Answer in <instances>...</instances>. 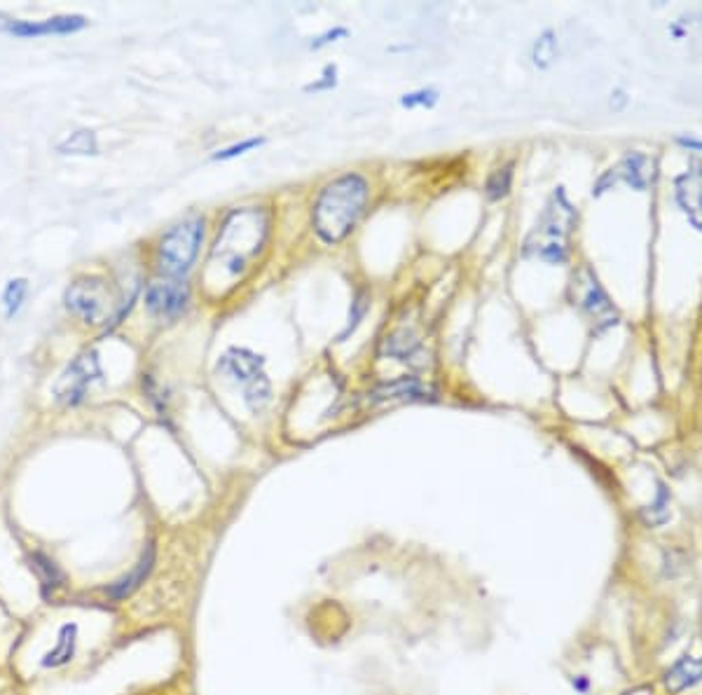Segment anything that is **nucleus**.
I'll return each instance as SVG.
<instances>
[{
	"label": "nucleus",
	"instance_id": "obj_15",
	"mask_svg": "<svg viewBox=\"0 0 702 695\" xmlns=\"http://www.w3.org/2000/svg\"><path fill=\"white\" fill-rule=\"evenodd\" d=\"M702 682V658L683 656L665 672V686L669 693H682Z\"/></svg>",
	"mask_w": 702,
	"mask_h": 695
},
{
	"label": "nucleus",
	"instance_id": "obj_16",
	"mask_svg": "<svg viewBox=\"0 0 702 695\" xmlns=\"http://www.w3.org/2000/svg\"><path fill=\"white\" fill-rule=\"evenodd\" d=\"M75 644H78V625L68 622V625H64L59 630L54 649L47 651L45 656H42V668H61V665L73 661Z\"/></svg>",
	"mask_w": 702,
	"mask_h": 695
},
{
	"label": "nucleus",
	"instance_id": "obj_28",
	"mask_svg": "<svg viewBox=\"0 0 702 695\" xmlns=\"http://www.w3.org/2000/svg\"><path fill=\"white\" fill-rule=\"evenodd\" d=\"M347 35H349V31H347L345 27H335V28H331V31H325L324 35H318V38H314L312 50H321V47L331 45V42H338V40H345Z\"/></svg>",
	"mask_w": 702,
	"mask_h": 695
},
{
	"label": "nucleus",
	"instance_id": "obj_24",
	"mask_svg": "<svg viewBox=\"0 0 702 695\" xmlns=\"http://www.w3.org/2000/svg\"><path fill=\"white\" fill-rule=\"evenodd\" d=\"M440 99V92L433 87H424V89H415L410 94L401 96V106L403 108H433Z\"/></svg>",
	"mask_w": 702,
	"mask_h": 695
},
{
	"label": "nucleus",
	"instance_id": "obj_20",
	"mask_svg": "<svg viewBox=\"0 0 702 695\" xmlns=\"http://www.w3.org/2000/svg\"><path fill=\"white\" fill-rule=\"evenodd\" d=\"M417 351H419V340L408 331L396 332V335L386 338L385 347H382V354H389L391 358H398V361H412V356H415Z\"/></svg>",
	"mask_w": 702,
	"mask_h": 695
},
{
	"label": "nucleus",
	"instance_id": "obj_26",
	"mask_svg": "<svg viewBox=\"0 0 702 695\" xmlns=\"http://www.w3.org/2000/svg\"><path fill=\"white\" fill-rule=\"evenodd\" d=\"M338 85V66L335 64H331V66L324 68V73H321V78L314 80V82H309V85L305 87V92H328V89H332V87Z\"/></svg>",
	"mask_w": 702,
	"mask_h": 695
},
{
	"label": "nucleus",
	"instance_id": "obj_12",
	"mask_svg": "<svg viewBox=\"0 0 702 695\" xmlns=\"http://www.w3.org/2000/svg\"><path fill=\"white\" fill-rule=\"evenodd\" d=\"M675 193L683 216L691 225L702 232V166H698V172L689 169L682 173L675 183Z\"/></svg>",
	"mask_w": 702,
	"mask_h": 695
},
{
	"label": "nucleus",
	"instance_id": "obj_21",
	"mask_svg": "<svg viewBox=\"0 0 702 695\" xmlns=\"http://www.w3.org/2000/svg\"><path fill=\"white\" fill-rule=\"evenodd\" d=\"M510 183H513V162L499 166V169H494V172L490 173V179L485 183V195H487V199H492V202L504 199L506 195L510 193Z\"/></svg>",
	"mask_w": 702,
	"mask_h": 695
},
{
	"label": "nucleus",
	"instance_id": "obj_13",
	"mask_svg": "<svg viewBox=\"0 0 702 695\" xmlns=\"http://www.w3.org/2000/svg\"><path fill=\"white\" fill-rule=\"evenodd\" d=\"M611 179H623L628 186H632L635 190H646L653 176H656V166H653V159L646 157L642 153H630L628 157L609 172Z\"/></svg>",
	"mask_w": 702,
	"mask_h": 695
},
{
	"label": "nucleus",
	"instance_id": "obj_4",
	"mask_svg": "<svg viewBox=\"0 0 702 695\" xmlns=\"http://www.w3.org/2000/svg\"><path fill=\"white\" fill-rule=\"evenodd\" d=\"M204 239V218L193 216L166 232L157 248V265L164 277L180 279L197 260Z\"/></svg>",
	"mask_w": 702,
	"mask_h": 695
},
{
	"label": "nucleus",
	"instance_id": "obj_6",
	"mask_svg": "<svg viewBox=\"0 0 702 695\" xmlns=\"http://www.w3.org/2000/svg\"><path fill=\"white\" fill-rule=\"evenodd\" d=\"M101 379V365L99 358L94 351H85L75 358L73 363L68 365L66 370L61 372V378L54 385V401L61 405H80L87 398L94 382Z\"/></svg>",
	"mask_w": 702,
	"mask_h": 695
},
{
	"label": "nucleus",
	"instance_id": "obj_1",
	"mask_svg": "<svg viewBox=\"0 0 702 695\" xmlns=\"http://www.w3.org/2000/svg\"><path fill=\"white\" fill-rule=\"evenodd\" d=\"M368 180L358 173H345L318 193L314 202L312 225L324 244H340L347 239L368 202Z\"/></svg>",
	"mask_w": 702,
	"mask_h": 695
},
{
	"label": "nucleus",
	"instance_id": "obj_3",
	"mask_svg": "<svg viewBox=\"0 0 702 695\" xmlns=\"http://www.w3.org/2000/svg\"><path fill=\"white\" fill-rule=\"evenodd\" d=\"M576 225V211L567 202L562 187L553 195L546 206L544 216L537 223L531 237L527 239V253H537L548 263H564L567 260V237Z\"/></svg>",
	"mask_w": 702,
	"mask_h": 695
},
{
	"label": "nucleus",
	"instance_id": "obj_2",
	"mask_svg": "<svg viewBox=\"0 0 702 695\" xmlns=\"http://www.w3.org/2000/svg\"><path fill=\"white\" fill-rule=\"evenodd\" d=\"M267 230H270V216L265 209H237L227 216L223 230L218 232L213 258H220L230 274H239L244 270L246 260L263 248Z\"/></svg>",
	"mask_w": 702,
	"mask_h": 695
},
{
	"label": "nucleus",
	"instance_id": "obj_14",
	"mask_svg": "<svg viewBox=\"0 0 702 695\" xmlns=\"http://www.w3.org/2000/svg\"><path fill=\"white\" fill-rule=\"evenodd\" d=\"M153 567H155V543L150 541L146 546V550H143V555H141L139 562L134 564V569L129 571L126 577L119 578V581H115L106 592L113 597V600H126V597L134 595V592L139 590L141 583H146V578L150 577Z\"/></svg>",
	"mask_w": 702,
	"mask_h": 695
},
{
	"label": "nucleus",
	"instance_id": "obj_23",
	"mask_svg": "<svg viewBox=\"0 0 702 695\" xmlns=\"http://www.w3.org/2000/svg\"><path fill=\"white\" fill-rule=\"evenodd\" d=\"M27 293H28L27 279H12V281L5 286V291H3V307H5L7 318L17 317V311L21 309L24 300H27Z\"/></svg>",
	"mask_w": 702,
	"mask_h": 695
},
{
	"label": "nucleus",
	"instance_id": "obj_7",
	"mask_svg": "<svg viewBox=\"0 0 702 695\" xmlns=\"http://www.w3.org/2000/svg\"><path fill=\"white\" fill-rule=\"evenodd\" d=\"M87 27L85 17L80 14H59L52 19L42 21H27V19H14L7 14L0 12V34L7 35H19V38H38V35H68L78 34Z\"/></svg>",
	"mask_w": 702,
	"mask_h": 695
},
{
	"label": "nucleus",
	"instance_id": "obj_9",
	"mask_svg": "<svg viewBox=\"0 0 702 695\" xmlns=\"http://www.w3.org/2000/svg\"><path fill=\"white\" fill-rule=\"evenodd\" d=\"M574 288H576V305L590 314L602 324H611V318H616V309L611 305V300L607 298V293L599 286L597 277L592 274V270L584 267L574 277Z\"/></svg>",
	"mask_w": 702,
	"mask_h": 695
},
{
	"label": "nucleus",
	"instance_id": "obj_25",
	"mask_svg": "<svg viewBox=\"0 0 702 695\" xmlns=\"http://www.w3.org/2000/svg\"><path fill=\"white\" fill-rule=\"evenodd\" d=\"M368 307H370V300H368V295L365 293H358L356 300L351 302V314H349V325H347V331L340 335V340H345L347 335H349L354 328H356L358 324H361V318L365 317V311H368Z\"/></svg>",
	"mask_w": 702,
	"mask_h": 695
},
{
	"label": "nucleus",
	"instance_id": "obj_18",
	"mask_svg": "<svg viewBox=\"0 0 702 695\" xmlns=\"http://www.w3.org/2000/svg\"><path fill=\"white\" fill-rule=\"evenodd\" d=\"M28 564H31V571L38 577V581L47 585V588H59L66 581L59 564L54 562L52 557H47L45 553H34L28 557Z\"/></svg>",
	"mask_w": 702,
	"mask_h": 695
},
{
	"label": "nucleus",
	"instance_id": "obj_19",
	"mask_svg": "<svg viewBox=\"0 0 702 695\" xmlns=\"http://www.w3.org/2000/svg\"><path fill=\"white\" fill-rule=\"evenodd\" d=\"M270 401H272V385H270V379H267V375H260L258 379H253L251 385L244 386V403L246 408L251 412H263L270 405Z\"/></svg>",
	"mask_w": 702,
	"mask_h": 695
},
{
	"label": "nucleus",
	"instance_id": "obj_22",
	"mask_svg": "<svg viewBox=\"0 0 702 695\" xmlns=\"http://www.w3.org/2000/svg\"><path fill=\"white\" fill-rule=\"evenodd\" d=\"M557 59V35L553 31H544L531 47V61L537 68H548Z\"/></svg>",
	"mask_w": 702,
	"mask_h": 695
},
{
	"label": "nucleus",
	"instance_id": "obj_29",
	"mask_svg": "<svg viewBox=\"0 0 702 695\" xmlns=\"http://www.w3.org/2000/svg\"><path fill=\"white\" fill-rule=\"evenodd\" d=\"M676 143L689 150H696V153H702V141L693 139V136H676Z\"/></svg>",
	"mask_w": 702,
	"mask_h": 695
},
{
	"label": "nucleus",
	"instance_id": "obj_8",
	"mask_svg": "<svg viewBox=\"0 0 702 695\" xmlns=\"http://www.w3.org/2000/svg\"><path fill=\"white\" fill-rule=\"evenodd\" d=\"M187 300H190V288L186 281L176 277H159L146 288L148 311L159 318L179 317L187 307Z\"/></svg>",
	"mask_w": 702,
	"mask_h": 695
},
{
	"label": "nucleus",
	"instance_id": "obj_5",
	"mask_svg": "<svg viewBox=\"0 0 702 695\" xmlns=\"http://www.w3.org/2000/svg\"><path fill=\"white\" fill-rule=\"evenodd\" d=\"M66 307L85 324H103L115 307L111 284L101 277L75 279L66 291Z\"/></svg>",
	"mask_w": 702,
	"mask_h": 695
},
{
	"label": "nucleus",
	"instance_id": "obj_11",
	"mask_svg": "<svg viewBox=\"0 0 702 695\" xmlns=\"http://www.w3.org/2000/svg\"><path fill=\"white\" fill-rule=\"evenodd\" d=\"M433 398V389L417 378H398L378 385L368 393L372 405L379 403H410V401H426Z\"/></svg>",
	"mask_w": 702,
	"mask_h": 695
},
{
	"label": "nucleus",
	"instance_id": "obj_27",
	"mask_svg": "<svg viewBox=\"0 0 702 695\" xmlns=\"http://www.w3.org/2000/svg\"><path fill=\"white\" fill-rule=\"evenodd\" d=\"M265 143V139H248V141H241V143H234V146L225 148V150H218V153L213 155V159L216 162H223V159H233V157H239V155L248 153V150H253V148H258Z\"/></svg>",
	"mask_w": 702,
	"mask_h": 695
},
{
	"label": "nucleus",
	"instance_id": "obj_10",
	"mask_svg": "<svg viewBox=\"0 0 702 695\" xmlns=\"http://www.w3.org/2000/svg\"><path fill=\"white\" fill-rule=\"evenodd\" d=\"M265 358L246 347H230L218 361V370L239 385H251L253 379L265 375Z\"/></svg>",
	"mask_w": 702,
	"mask_h": 695
},
{
	"label": "nucleus",
	"instance_id": "obj_17",
	"mask_svg": "<svg viewBox=\"0 0 702 695\" xmlns=\"http://www.w3.org/2000/svg\"><path fill=\"white\" fill-rule=\"evenodd\" d=\"M57 153L61 155H96L99 153V141L96 134L89 129H78V132L66 134L57 143Z\"/></svg>",
	"mask_w": 702,
	"mask_h": 695
}]
</instances>
